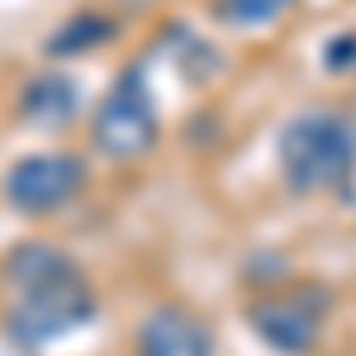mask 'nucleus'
<instances>
[{
	"label": "nucleus",
	"instance_id": "obj_1",
	"mask_svg": "<svg viewBox=\"0 0 356 356\" xmlns=\"http://www.w3.org/2000/svg\"><path fill=\"white\" fill-rule=\"evenodd\" d=\"M280 171L295 195L342 186L356 171V114L337 105H309L280 134Z\"/></svg>",
	"mask_w": 356,
	"mask_h": 356
},
{
	"label": "nucleus",
	"instance_id": "obj_2",
	"mask_svg": "<svg viewBox=\"0 0 356 356\" xmlns=\"http://www.w3.org/2000/svg\"><path fill=\"white\" fill-rule=\"evenodd\" d=\"M90 147L110 162H138L157 147V110L152 95L138 76V67H129L119 81L110 86V95L90 114Z\"/></svg>",
	"mask_w": 356,
	"mask_h": 356
},
{
	"label": "nucleus",
	"instance_id": "obj_3",
	"mask_svg": "<svg viewBox=\"0 0 356 356\" xmlns=\"http://www.w3.org/2000/svg\"><path fill=\"white\" fill-rule=\"evenodd\" d=\"M95 314V290L76 266L72 271L53 275L43 285H29L15 295V309H10V332L24 342V347H43L62 332L81 328L86 318Z\"/></svg>",
	"mask_w": 356,
	"mask_h": 356
},
{
	"label": "nucleus",
	"instance_id": "obj_4",
	"mask_svg": "<svg viewBox=\"0 0 356 356\" xmlns=\"http://www.w3.org/2000/svg\"><path fill=\"white\" fill-rule=\"evenodd\" d=\"M86 191V162L76 152H29L5 171V204L29 219L62 214Z\"/></svg>",
	"mask_w": 356,
	"mask_h": 356
},
{
	"label": "nucleus",
	"instance_id": "obj_5",
	"mask_svg": "<svg viewBox=\"0 0 356 356\" xmlns=\"http://www.w3.org/2000/svg\"><path fill=\"white\" fill-rule=\"evenodd\" d=\"M257 337L275 347L280 356H309L323 337V318H328V290L318 285H290V290H271L247 309Z\"/></svg>",
	"mask_w": 356,
	"mask_h": 356
},
{
	"label": "nucleus",
	"instance_id": "obj_6",
	"mask_svg": "<svg viewBox=\"0 0 356 356\" xmlns=\"http://www.w3.org/2000/svg\"><path fill=\"white\" fill-rule=\"evenodd\" d=\"M214 328L186 304H157L138 318L134 356H214Z\"/></svg>",
	"mask_w": 356,
	"mask_h": 356
},
{
	"label": "nucleus",
	"instance_id": "obj_7",
	"mask_svg": "<svg viewBox=\"0 0 356 356\" xmlns=\"http://www.w3.org/2000/svg\"><path fill=\"white\" fill-rule=\"evenodd\" d=\"M72 266H76V261H72L62 247H53L48 238H24L19 247L5 252L0 275H5V285L19 295V290H29V285H43V280H53V275L72 271Z\"/></svg>",
	"mask_w": 356,
	"mask_h": 356
},
{
	"label": "nucleus",
	"instance_id": "obj_8",
	"mask_svg": "<svg viewBox=\"0 0 356 356\" xmlns=\"http://www.w3.org/2000/svg\"><path fill=\"white\" fill-rule=\"evenodd\" d=\"M19 114L33 124H67L76 114V86L67 76H29L19 90Z\"/></svg>",
	"mask_w": 356,
	"mask_h": 356
},
{
	"label": "nucleus",
	"instance_id": "obj_9",
	"mask_svg": "<svg viewBox=\"0 0 356 356\" xmlns=\"http://www.w3.org/2000/svg\"><path fill=\"white\" fill-rule=\"evenodd\" d=\"M114 33H119L114 19L95 15V10H86V15H72V19L48 38V53H53V57H81V53H95L100 43H110Z\"/></svg>",
	"mask_w": 356,
	"mask_h": 356
},
{
	"label": "nucleus",
	"instance_id": "obj_10",
	"mask_svg": "<svg viewBox=\"0 0 356 356\" xmlns=\"http://www.w3.org/2000/svg\"><path fill=\"white\" fill-rule=\"evenodd\" d=\"M295 10V0H214V15L228 29H266L280 24Z\"/></svg>",
	"mask_w": 356,
	"mask_h": 356
}]
</instances>
